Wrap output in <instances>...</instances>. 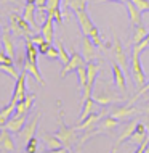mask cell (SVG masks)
<instances>
[{
  "label": "cell",
  "instance_id": "obj_1",
  "mask_svg": "<svg viewBox=\"0 0 149 153\" xmlns=\"http://www.w3.org/2000/svg\"><path fill=\"white\" fill-rule=\"evenodd\" d=\"M58 124H59V127H58L55 135L63 142V145L68 148V150H71V148L74 147V143H76V140H77V129H76V126H72V127L66 126L63 103H61L59 100H58Z\"/></svg>",
  "mask_w": 149,
  "mask_h": 153
},
{
  "label": "cell",
  "instance_id": "obj_2",
  "mask_svg": "<svg viewBox=\"0 0 149 153\" xmlns=\"http://www.w3.org/2000/svg\"><path fill=\"white\" fill-rule=\"evenodd\" d=\"M139 55H141V50L136 45H133V48H131V60H130V66H131L130 73H131V77H133L135 84L138 85V89H141L144 85V82H148V77L144 74Z\"/></svg>",
  "mask_w": 149,
  "mask_h": 153
},
{
  "label": "cell",
  "instance_id": "obj_3",
  "mask_svg": "<svg viewBox=\"0 0 149 153\" xmlns=\"http://www.w3.org/2000/svg\"><path fill=\"white\" fill-rule=\"evenodd\" d=\"M10 31L15 32L16 36H23V37H32L35 34V31L32 29L31 24L18 13L10 15Z\"/></svg>",
  "mask_w": 149,
  "mask_h": 153
},
{
  "label": "cell",
  "instance_id": "obj_4",
  "mask_svg": "<svg viewBox=\"0 0 149 153\" xmlns=\"http://www.w3.org/2000/svg\"><path fill=\"white\" fill-rule=\"evenodd\" d=\"M40 116H42V113L40 111H37V113L32 116V119L29 123H26V126L23 127V131L19 132V139H21V142L26 145V143L31 140L32 137H35V132H37V127H39V121H40Z\"/></svg>",
  "mask_w": 149,
  "mask_h": 153
},
{
  "label": "cell",
  "instance_id": "obj_5",
  "mask_svg": "<svg viewBox=\"0 0 149 153\" xmlns=\"http://www.w3.org/2000/svg\"><path fill=\"white\" fill-rule=\"evenodd\" d=\"M26 79H27V73L21 71L19 73V77L15 82V89H13V95H11L10 103H19L21 100L27 97V90H26Z\"/></svg>",
  "mask_w": 149,
  "mask_h": 153
},
{
  "label": "cell",
  "instance_id": "obj_6",
  "mask_svg": "<svg viewBox=\"0 0 149 153\" xmlns=\"http://www.w3.org/2000/svg\"><path fill=\"white\" fill-rule=\"evenodd\" d=\"M104 116H107V108L106 110H103V111H99V113H93V114H90L87 119H84L82 123H77L76 124V129L77 131H80V132H87V131H92L95 129V127L98 126V123L101 121Z\"/></svg>",
  "mask_w": 149,
  "mask_h": 153
},
{
  "label": "cell",
  "instance_id": "obj_7",
  "mask_svg": "<svg viewBox=\"0 0 149 153\" xmlns=\"http://www.w3.org/2000/svg\"><path fill=\"white\" fill-rule=\"evenodd\" d=\"M93 100L96 102V105L98 106H106L107 108V105H111V103H117V102H120V98L119 97H115L114 92H111V90H104V89H96L93 92Z\"/></svg>",
  "mask_w": 149,
  "mask_h": 153
},
{
  "label": "cell",
  "instance_id": "obj_8",
  "mask_svg": "<svg viewBox=\"0 0 149 153\" xmlns=\"http://www.w3.org/2000/svg\"><path fill=\"white\" fill-rule=\"evenodd\" d=\"M112 55H114V58L115 61L119 63V66L123 69V73H127V74H131L130 73V69H128V60H127V55H125V50H123V47H122V44H120V40H119V37L115 36L114 37V45H112Z\"/></svg>",
  "mask_w": 149,
  "mask_h": 153
},
{
  "label": "cell",
  "instance_id": "obj_9",
  "mask_svg": "<svg viewBox=\"0 0 149 153\" xmlns=\"http://www.w3.org/2000/svg\"><path fill=\"white\" fill-rule=\"evenodd\" d=\"M82 65H87V61L84 60V56H82L80 53H77L72 48V50H71V60H69L68 63L63 66V69H61V77H66L69 73L77 71V68H79V66H82Z\"/></svg>",
  "mask_w": 149,
  "mask_h": 153
},
{
  "label": "cell",
  "instance_id": "obj_10",
  "mask_svg": "<svg viewBox=\"0 0 149 153\" xmlns=\"http://www.w3.org/2000/svg\"><path fill=\"white\" fill-rule=\"evenodd\" d=\"M76 18L79 21V26H80V31L84 36H90L92 34V31L95 29V23L92 21V18H90L88 11L87 10H80V11H76Z\"/></svg>",
  "mask_w": 149,
  "mask_h": 153
},
{
  "label": "cell",
  "instance_id": "obj_11",
  "mask_svg": "<svg viewBox=\"0 0 149 153\" xmlns=\"http://www.w3.org/2000/svg\"><path fill=\"white\" fill-rule=\"evenodd\" d=\"M96 45L93 44L92 37L90 36H84L82 37V56H84V60L88 63V61H93L96 58Z\"/></svg>",
  "mask_w": 149,
  "mask_h": 153
},
{
  "label": "cell",
  "instance_id": "obj_12",
  "mask_svg": "<svg viewBox=\"0 0 149 153\" xmlns=\"http://www.w3.org/2000/svg\"><path fill=\"white\" fill-rule=\"evenodd\" d=\"M139 110H136L135 106L131 105H122V106H115V108L111 110V116L119 119V121H123V119H130L131 116L138 114Z\"/></svg>",
  "mask_w": 149,
  "mask_h": 153
},
{
  "label": "cell",
  "instance_id": "obj_13",
  "mask_svg": "<svg viewBox=\"0 0 149 153\" xmlns=\"http://www.w3.org/2000/svg\"><path fill=\"white\" fill-rule=\"evenodd\" d=\"M112 76H114V84L115 87L119 89V92L122 95L127 94V81H125V73H123V69L119 66L117 61H114L112 63Z\"/></svg>",
  "mask_w": 149,
  "mask_h": 153
},
{
  "label": "cell",
  "instance_id": "obj_14",
  "mask_svg": "<svg viewBox=\"0 0 149 153\" xmlns=\"http://www.w3.org/2000/svg\"><path fill=\"white\" fill-rule=\"evenodd\" d=\"M27 123V114H13L10 118V121L5 124V127L11 134H19L23 131V127L26 126Z\"/></svg>",
  "mask_w": 149,
  "mask_h": 153
},
{
  "label": "cell",
  "instance_id": "obj_15",
  "mask_svg": "<svg viewBox=\"0 0 149 153\" xmlns=\"http://www.w3.org/2000/svg\"><path fill=\"white\" fill-rule=\"evenodd\" d=\"M136 126H138V119H131V121H128L125 126H123V129H122V132H120V135L117 137V140H115V147H120L125 140H128L133 135V132L136 131Z\"/></svg>",
  "mask_w": 149,
  "mask_h": 153
},
{
  "label": "cell",
  "instance_id": "obj_16",
  "mask_svg": "<svg viewBox=\"0 0 149 153\" xmlns=\"http://www.w3.org/2000/svg\"><path fill=\"white\" fill-rule=\"evenodd\" d=\"M15 148H16V145L10 135V131L5 126L0 127V152L10 153V152H15Z\"/></svg>",
  "mask_w": 149,
  "mask_h": 153
},
{
  "label": "cell",
  "instance_id": "obj_17",
  "mask_svg": "<svg viewBox=\"0 0 149 153\" xmlns=\"http://www.w3.org/2000/svg\"><path fill=\"white\" fill-rule=\"evenodd\" d=\"M128 142H130V143H135V145H141V143L149 142V135H148V131H146L144 123H138L136 131L133 132V135L128 139Z\"/></svg>",
  "mask_w": 149,
  "mask_h": 153
},
{
  "label": "cell",
  "instance_id": "obj_18",
  "mask_svg": "<svg viewBox=\"0 0 149 153\" xmlns=\"http://www.w3.org/2000/svg\"><path fill=\"white\" fill-rule=\"evenodd\" d=\"M125 7H127V11H128V18H130V23L133 26H139L143 24V16H141V11L138 10L131 0H127L125 2Z\"/></svg>",
  "mask_w": 149,
  "mask_h": 153
},
{
  "label": "cell",
  "instance_id": "obj_19",
  "mask_svg": "<svg viewBox=\"0 0 149 153\" xmlns=\"http://www.w3.org/2000/svg\"><path fill=\"white\" fill-rule=\"evenodd\" d=\"M40 32H42V36L45 37V40H48L50 44H53V37H55V19H53L51 16H48V18L42 23Z\"/></svg>",
  "mask_w": 149,
  "mask_h": 153
},
{
  "label": "cell",
  "instance_id": "obj_20",
  "mask_svg": "<svg viewBox=\"0 0 149 153\" xmlns=\"http://www.w3.org/2000/svg\"><path fill=\"white\" fill-rule=\"evenodd\" d=\"M34 102H35V95L34 94H27V97L24 98V100H21L19 103H16L15 114H29V111H31Z\"/></svg>",
  "mask_w": 149,
  "mask_h": 153
},
{
  "label": "cell",
  "instance_id": "obj_21",
  "mask_svg": "<svg viewBox=\"0 0 149 153\" xmlns=\"http://www.w3.org/2000/svg\"><path fill=\"white\" fill-rule=\"evenodd\" d=\"M24 52H26V60L31 61V63H35L37 65V60H39V48L37 45L32 42L31 37H26V47H24Z\"/></svg>",
  "mask_w": 149,
  "mask_h": 153
},
{
  "label": "cell",
  "instance_id": "obj_22",
  "mask_svg": "<svg viewBox=\"0 0 149 153\" xmlns=\"http://www.w3.org/2000/svg\"><path fill=\"white\" fill-rule=\"evenodd\" d=\"M2 45H3V52L7 55H10L11 58L16 56V50H15V44H13V39L10 36V31L8 29H3L2 32Z\"/></svg>",
  "mask_w": 149,
  "mask_h": 153
},
{
  "label": "cell",
  "instance_id": "obj_23",
  "mask_svg": "<svg viewBox=\"0 0 149 153\" xmlns=\"http://www.w3.org/2000/svg\"><path fill=\"white\" fill-rule=\"evenodd\" d=\"M35 13H37V7L35 3H26L23 11V18L32 26V29H37V23H35Z\"/></svg>",
  "mask_w": 149,
  "mask_h": 153
},
{
  "label": "cell",
  "instance_id": "obj_24",
  "mask_svg": "<svg viewBox=\"0 0 149 153\" xmlns=\"http://www.w3.org/2000/svg\"><path fill=\"white\" fill-rule=\"evenodd\" d=\"M23 71H26L27 74H32V76L35 77V81L39 82V84L45 85V81H43L42 74H40V71H39V65L31 63V61H27V60H26V63H24V66H23Z\"/></svg>",
  "mask_w": 149,
  "mask_h": 153
},
{
  "label": "cell",
  "instance_id": "obj_25",
  "mask_svg": "<svg viewBox=\"0 0 149 153\" xmlns=\"http://www.w3.org/2000/svg\"><path fill=\"white\" fill-rule=\"evenodd\" d=\"M42 140H43L45 145H47L48 150H56V148L64 147L63 142H61L55 134H47V132H43V134H42Z\"/></svg>",
  "mask_w": 149,
  "mask_h": 153
},
{
  "label": "cell",
  "instance_id": "obj_26",
  "mask_svg": "<svg viewBox=\"0 0 149 153\" xmlns=\"http://www.w3.org/2000/svg\"><path fill=\"white\" fill-rule=\"evenodd\" d=\"M82 111H80V116H79V123H82L84 119H87L90 116V114L95 113V106H96V102L93 100V98H88L87 102L82 103Z\"/></svg>",
  "mask_w": 149,
  "mask_h": 153
},
{
  "label": "cell",
  "instance_id": "obj_27",
  "mask_svg": "<svg viewBox=\"0 0 149 153\" xmlns=\"http://www.w3.org/2000/svg\"><path fill=\"white\" fill-rule=\"evenodd\" d=\"M15 111H16L15 103H8L7 106H3V108L0 110V127H3L8 121H10V118L15 114Z\"/></svg>",
  "mask_w": 149,
  "mask_h": 153
},
{
  "label": "cell",
  "instance_id": "obj_28",
  "mask_svg": "<svg viewBox=\"0 0 149 153\" xmlns=\"http://www.w3.org/2000/svg\"><path fill=\"white\" fill-rule=\"evenodd\" d=\"M98 74H99V65L95 63V60L93 61H88V63H87V77H88V82H87V84L95 85Z\"/></svg>",
  "mask_w": 149,
  "mask_h": 153
},
{
  "label": "cell",
  "instance_id": "obj_29",
  "mask_svg": "<svg viewBox=\"0 0 149 153\" xmlns=\"http://www.w3.org/2000/svg\"><path fill=\"white\" fill-rule=\"evenodd\" d=\"M146 36H148V29H146V26H144V24L135 26V29H133V37H131V44H133V45H138Z\"/></svg>",
  "mask_w": 149,
  "mask_h": 153
},
{
  "label": "cell",
  "instance_id": "obj_30",
  "mask_svg": "<svg viewBox=\"0 0 149 153\" xmlns=\"http://www.w3.org/2000/svg\"><path fill=\"white\" fill-rule=\"evenodd\" d=\"M63 3L66 7L71 8L74 13H76V11H80V10H87V0H66Z\"/></svg>",
  "mask_w": 149,
  "mask_h": 153
},
{
  "label": "cell",
  "instance_id": "obj_31",
  "mask_svg": "<svg viewBox=\"0 0 149 153\" xmlns=\"http://www.w3.org/2000/svg\"><path fill=\"white\" fill-rule=\"evenodd\" d=\"M77 77H79V87L84 89L87 85V82H88V77H87V65H82L77 68Z\"/></svg>",
  "mask_w": 149,
  "mask_h": 153
},
{
  "label": "cell",
  "instance_id": "obj_32",
  "mask_svg": "<svg viewBox=\"0 0 149 153\" xmlns=\"http://www.w3.org/2000/svg\"><path fill=\"white\" fill-rule=\"evenodd\" d=\"M56 48H58V53H59V60H61V63L66 65L69 60H71V53H68V50L64 48L63 40H58V42H56Z\"/></svg>",
  "mask_w": 149,
  "mask_h": 153
},
{
  "label": "cell",
  "instance_id": "obj_33",
  "mask_svg": "<svg viewBox=\"0 0 149 153\" xmlns=\"http://www.w3.org/2000/svg\"><path fill=\"white\" fill-rule=\"evenodd\" d=\"M0 71L7 73L8 76H11L13 79H18L19 77V73L16 69V65H0Z\"/></svg>",
  "mask_w": 149,
  "mask_h": 153
},
{
  "label": "cell",
  "instance_id": "obj_34",
  "mask_svg": "<svg viewBox=\"0 0 149 153\" xmlns=\"http://www.w3.org/2000/svg\"><path fill=\"white\" fill-rule=\"evenodd\" d=\"M148 92H149V79H148V82H146V84H144L141 89H138V92H136V94L133 95V97H131L130 100H128V105H133V103H135L136 100H138V98L141 97V95L148 94Z\"/></svg>",
  "mask_w": 149,
  "mask_h": 153
},
{
  "label": "cell",
  "instance_id": "obj_35",
  "mask_svg": "<svg viewBox=\"0 0 149 153\" xmlns=\"http://www.w3.org/2000/svg\"><path fill=\"white\" fill-rule=\"evenodd\" d=\"M37 148H39V140H37L35 137H32L26 145H24V152L26 153H35Z\"/></svg>",
  "mask_w": 149,
  "mask_h": 153
},
{
  "label": "cell",
  "instance_id": "obj_36",
  "mask_svg": "<svg viewBox=\"0 0 149 153\" xmlns=\"http://www.w3.org/2000/svg\"><path fill=\"white\" fill-rule=\"evenodd\" d=\"M61 2H63V0H48V2H47V13L51 15L55 10H59V8H61Z\"/></svg>",
  "mask_w": 149,
  "mask_h": 153
},
{
  "label": "cell",
  "instance_id": "obj_37",
  "mask_svg": "<svg viewBox=\"0 0 149 153\" xmlns=\"http://www.w3.org/2000/svg\"><path fill=\"white\" fill-rule=\"evenodd\" d=\"M131 2H133V5L138 8L141 13L149 11V0H131Z\"/></svg>",
  "mask_w": 149,
  "mask_h": 153
},
{
  "label": "cell",
  "instance_id": "obj_38",
  "mask_svg": "<svg viewBox=\"0 0 149 153\" xmlns=\"http://www.w3.org/2000/svg\"><path fill=\"white\" fill-rule=\"evenodd\" d=\"M0 65H15V58H11L5 52H0Z\"/></svg>",
  "mask_w": 149,
  "mask_h": 153
},
{
  "label": "cell",
  "instance_id": "obj_39",
  "mask_svg": "<svg viewBox=\"0 0 149 153\" xmlns=\"http://www.w3.org/2000/svg\"><path fill=\"white\" fill-rule=\"evenodd\" d=\"M51 45H53V44H50L48 40H45V42H42V44L39 45V47H37V48H39V53H40V55H47Z\"/></svg>",
  "mask_w": 149,
  "mask_h": 153
},
{
  "label": "cell",
  "instance_id": "obj_40",
  "mask_svg": "<svg viewBox=\"0 0 149 153\" xmlns=\"http://www.w3.org/2000/svg\"><path fill=\"white\" fill-rule=\"evenodd\" d=\"M45 56H48V58H51V60H56V58H59V53H58V48L56 47H50V50H48V53Z\"/></svg>",
  "mask_w": 149,
  "mask_h": 153
},
{
  "label": "cell",
  "instance_id": "obj_41",
  "mask_svg": "<svg viewBox=\"0 0 149 153\" xmlns=\"http://www.w3.org/2000/svg\"><path fill=\"white\" fill-rule=\"evenodd\" d=\"M31 39H32V42H34L37 47H39V45L42 44V42H45V37L42 36V32H39V34H34V36L31 37Z\"/></svg>",
  "mask_w": 149,
  "mask_h": 153
},
{
  "label": "cell",
  "instance_id": "obj_42",
  "mask_svg": "<svg viewBox=\"0 0 149 153\" xmlns=\"http://www.w3.org/2000/svg\"><path fill=\"white\" fill-rule=\"evenodd\" d=\"M136 47H138V48H139V50H141V52H143V50H146V48L149 47V32H148V36L144 37V39L141 40V42H139L138 45H136Z\"/></svg>",
  "mask_w": 149,
  "mask_h": 153
},
{
  "label": "cell",
  "instance_id": "obj_43",
  "mask_svg": "<svg viewBox=\"0 0 149 153\" xmlns=\"http://www.w3.org/2000/svg\"><path fill=\"white\" fill-rule=\"evenodd\" d=\"M47 2L48 0H35L37 10H47Z\"/></svg>",
  "mask_w": 149,
  "mask_h": 153
},
{
  "label": "cell",
  "instance_id": "obj_44",
  "mask_svg": "<svg viewBox=\"0 0 149 153\" xmlns=\"http://www.w3.org/2000/svg\"><path fill=\"white\" fill-rule=\"evenodd\" d=\"M43 153H69V150L66 147H61V148H56V150H47Z\"/></svg>",
  "mask_w": 149,
  "mask_h": 153
},
{
  "label": "cell",
  "instance_id": "obj_45",
  "mask_svg": "<svg viewBox=\"0 0 149 153\" xmlns=\"http://www.w3.org/2000/svg\"><path fill=\"white\" fill-rule=\"evenodd\" d=\"M148 143H149V142L141 143V145H138V148L135 150V153H144V150H146V147H148Z\"/></svg>",
  "mask_w": 149,
  "mask_h": 153
},
{
  "label": "cell",
  "instance_id": "obj_46",
  "mask_svg": "<svg viewBox=\"0 0 149 153\" xmlns=\"http://www.w3.org/2000/svg\"><path fill=\"white\" fill-rule=\"evenodd\" d=\"M144 126H146V131L149 135V114H146V118H144Z\"/></svg>",
  "mask_w": 149,
  "mask_h": 153
},
{
  "label": "cell",
  "instance_id": "obj_47",
  "mask_svg": "<svg viewBox=\"0 0 149 153\" xmlns=\"http://www.w3.org/2000/svg\"><path fill=\"white\" fill-rule=\"evenodd\" d=\"M101 3H106V2H117V3H125L127 0H99Z\"/></svg>",
  "mask_w": 149,
  "mask_h": 153
},
{
  "label": "cell",
  "instance_id": "obj_48",
  "mask_svg": "<svg viewBox=\"0 0 149 153\" xmlns=\"http://www.w3.org/2000/svg\"><path fill=\"white\" fill-rule=\"evenodd\" d=\"M141 111H143V113H146V114H149V102L141 108Z\"/></svg>",
  "mask_w": 149,
  "mask_h": 153
},
{
  "label": "cell",
  "instance_id": "obj_49",
  "mask_svg": "<svg viewBox=\"0 0 149 153\" xmlns=\"http://www.w3.org/2000/svg\"><path fill=\"white\" fill-rule=\"evenodd\" d=\"M109 153H117V147H114V148H112V150H111Z\"/></svg>",
  "mask_w": 149,
  "mask_h": 153
},
{
  "label": "cell",
  "instance_id": "obj_50",
  "mask_svg": "<svg viewBox=\"0 0 149 153\" xmlns=\"http://www.w3.org/2000/svg\"><path fill=\"white\" fill-rule=\"evenodd\" d=\"M0 52H3V45H2V40H0Z\"/></svg>",
  "mask_w": 149,
  "mask_h": 153
},
{
  "label": "cell",
  "instance_id": "obj_51",
  "mask_svg": "<svg viewBox=\"0 0 149 153\" xmlns=\"http://www.w3.org/2000/svg\"><path fill=\"white\" fill-rule=\"evenodd\" d=\"M27 3H35V0H26Z\"/></svg>",
  "mask_w": 149,
  "mask_h": 153
},
{
  "label": "cell",
  "instance_id": "obj_52",
  "mask_svg": "<svg viewBox=\"0 0 149 153\" xmlns=\"http://www.w3.org/2000/svg\"><path fill=\"white\" fill-rule=\"evenodd\" d=\"M144 153H149V143H148V147H146V150H144Z\"/></svg>",
  "mask_w": 149,
  "mask_h": 153
},
{
  "label": "cell",
  "instance_id": "obj_53",
  "mask_svg": "<svg viewBox=\"0 0 149 153\" xmlns=\"http://www.w3.org/2000/svg\"><path fill=\"white\" fill-rule=\"evenodd\" d=\"M2 32H3V29H2V27H0V34H2Z\"/></svg>",
  "mask_w": 149,
  "mask_h": 153
},
{
  "label": "cell",
  "instance_id": "obj_54",
  "mask_svg": "<svg viewBox=\"0 0 149 153\" xmlns=\"http://www.w3.org/2000/svg\"><path fill=\"white\" fill-rule=\"evenodd\" d=\"M63 2H66V0H63Z\"/></svg>",
  "mask_w": 149,
  "mask_h": 153
},
{
  "label": "cell",
  "instance_id": "obj_55",
  "mask_svg": "<svg viewBox=\"0 0 149 153\" xmlns=\"http://www.w3.org/2000/svg\"><path fill=\"white\" fill-rule=\"evenodd\" d=\"M10 153H13V152H10Z\"/></svg>",
  "mask_w": 149,
  "mask_h": 153
}]
</instances>
